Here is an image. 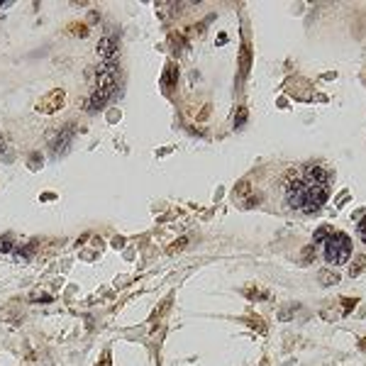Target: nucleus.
<instances>
[{
    "label": "nucleus",
    "instance_id": "15",
    "mask_svg": "<svg viewBox=\"0 0 366 366\" xmlns=\"http://www.w3.org/2000/svg\"><path fill=\"white\" fill-rule=\"evenodd\" d=\"M12 249V239L10 237H2L0 239V252H10Z\"/></svg>",
    "mask_w": 366,
    "mask_h": 366
},
{
    "label": "nucleus",
    "instance_id": "19",
    "mask_svg": "<svg viewBox=\"0 0 366 366\" xmlns=\"http://www.w3.org/2000/svg\"><path fill=\"white\" fill-rule=\"evenodd\" d=\"M330 232V227H322V229H317V234H315V242H322V237Z\"/></svg>",
    "mask_w": 366,
    "mask_h": 366
},
{
    "label": "nucleus",
    "instance_id": "12",
    "mask_svg": "<svg viewBox=\"0 0 366 366\" xmlns=\"http://www.w3.org/2000/svg\"><path fill=\"white\" fill-rule=\"evenodd\" d=\"M364 266H366V256H357V259H354V264L349 266V274H352V276H359Z\"/></svg>",
    "mask_w": 366,
    "mask_h": 366
},
{
    "label": "nucleus",
    "instance_id": "7",
    "mask_svg": "<svg viewBox=\"0 0 366 366\" xmlns=\"http://www.w3.org/2000/svg\"><path fill=\"white\" fill-rule=\"evenodd\" d=\"M176 81H178V66H176V64H166L164 76H161V88H164V93H171V88L176 85Z\"/></svg>",
    "mask_w": 366,
    "mask_h": 366
},
{
    "label": "nucleus",
    "instance_id": "1",
    "mask_svg": "<svg viewBox=\"0 0 366 366\" xmlns=\"http://www.w3.org/2000/svg\"><path fill=\"white\" fill-rule=\"evenodd\" d=\"M330 181H332V173L320 164H308L303 169L288 171L283 181L288 205L308 215L320 210L330 196Z\"/></svg>",
    "mask_w": 366,
    "mask_h": 366
},
{
    "label": "nucleus",
    "instance_id": "13",
    "mask_svg": "<svg viewBox=\"0 0 366 366\" xmlns=\"http://www.w3.org/2000/svg\"><path fill=\"white\" fill-rule=\"evenodd\" d=\"M244 295H247L249 300H264V298H266V293H261L259 288H252V286L244 288Z\"/></svg>",
    "mask_w": 366,
    "mask_h": 366
},
{
    "label": "nucleus",
    "instance_id": "3",
    "mask_svg": "<svg viewBox=\"0 0 366 366\" xmlns=\"http://www.w3.org/2000/svg\"><path fill=\"white\" fill-rule=\"evenodd\" d=\"M352 254V239L344 232H330V239L325 244V259L330 264H344Z\"/></svg>",
    "mask_w": 366,
    "mask_h": 366
},
{
    "label": "nucleus",
    "instance_id": "20",
    "mask_svg": "<svg viewBox=\"0 0 366 366\" xmlns=\"http://www.w3.org/2000/svg\"><path fill=\"white\" fill-rule=\"evenodd\" d=\"M110 364V352H105V354H103V362H100V366H108Z\"/></svg>",
    "mask_w": 366,
    "mask_h": 366
},
{
    "label": "nucleus",
    "instance_id": "5",
    "mask_svg": "<svg viewBox=\"0 0 366 366\" xmlns=\"http://www.w3.org/2000/svg\"><path fill=\"white\" fill-rule=\"evenodd\" d=\"M73 135H76V127L73 125H66L64 130H59L52 140H49V149H52V154H64L69 144H71Z\"/></svg>",
    "mask_w": 366,
    "mask_h": 366
},
{
    "label": "nucleus",
    "instance_id": "8",
    "mask_svg": "<svg viewBox=\"0 0 366 366\" xmlns=\"http://www.w3.org/2000/svg\"><path fill=\"white\" fill-rule=\"evenodd\" d=\"M169 308H171V295H166V298H164V303H161V305L151 312V322H154V325H156V322H161V320H164V315L169 312Z\"/></svg>",
    "mask_w": 366,
    "mask_h": 366
},
{
    "label": "nucleus",
    "instance_id": "22",
    "mask_svg": "<svg viewBox=\"0 0 366 366\" xmlns=\"http://www.w3.org/2000/svg\"><path fill=\"white\" fill-rule=\"evenodd\" d=\"M0 5H5V0H0Z\"/></svg>",
    "mask_w": 366,
    "mask_h": 366
},
{
    "label": "nucleus",
    "instance_id": "18",
    "mask_svg": "<svg viewBox=\"0 0 366 366\" xmlns=\"http://www.w3.org/2000/svg\"><path fill=\"white\" fill-rule=\"evenodd\" d=\"M244 120H247V110H244V108H239V113H237V122H234V125H242Z\"/></svg>",
    "mask_w": 366,
    "mask_h": 366
},
{
    "label": "nucleus",
    "instance_id": "9",
    "mask_svg": "<svg viewBox=\"0 0 366 366\" xmlns=\"http://www.w3.org/2000/svg\"><path fill=\"white\" fill-rule=\"evenodd\" d=\"M317 279H320L322 286H335V283H339V276H337L335 271H330V269H322V271L317 274Z\"/></svg>",
    "mask_w": 366,
    "mask_h": 366
},
{
    "label": "nucleus",
    "instance_id": "17",
    "mask_svg": "<svg viewBox=\"0 0 366 366\" xmlns=\"http://www.w3.org/2000/svg\"><path fill=\"white\" fill-rule=\"evenodd\" d=\"M357 232H359V237L366 242V215L362 220H359V227H357Z\"/></svg>",
    "mask_w": 366,
    "mask_h": 366
},
{
    "label": "nucleus",
    "instance_id": "21",
    "mask_svg": "<svg viewBox=\"0 0 366 366\" xmlns=\"http://www.w3.org/2000/svg\"><path fill=\"white\" fill-rule=\"evenodd\" d=\"M0 151H5V142L2 140H0Z\"/></svg>",
    "mask_w": 366,
    "mask_h": 366
},
{
    "label": "nucleus",
    "instance_id": "4",
    "mask_svg": "<svg viewBox=\"0 0 366 366\" xmlns=\"http://www.w3.org/2000/svg\"><path fill=\"white\" fill-rule=\"evenodd\" d=\"M64 105H66V90H64V88H54V90H49L47 95H42V98L37 100L34 110L42 113V115H54V113H59Z\"/></svg>",
    "mask_w": 366,
    "mask_h": 366
},
{
    "label": "nucleus",
    "instance_id": "10",
    "mask_svg": "<svg viewBox=\"0 0 366 366\" xmlns=\"http://www.w3.org/2000/svg\"><path fill=\"white\" fill-rule=\"evenodd\" d=\"M239 71H242V76H247V71H249V47L247 44L242 47V54H239Z\"/></svg>",
    "mask_w": 366,
    "mask_h": 366
},
{
    "label": "nucleus",
    "instance_id": "11",
    "mask_svg": "<svg viewBox=\"0 0 366 366\" xmlns=\"http://www.w3.org/2000/svg\"><path fill=\"white\" fill-rule=\"evenodd\" d=\"M244 320H247V322H249V325H252L256 332H259V335H266V325L259 320V315H247Z\"/></svg>",
    "mask_w": 366,
    "mask_h": 366
},
{
    "label": "nucleus",
    "instance_id": "6",
    "mask_svg": "<svg viewBox=\"0 0 366 366\" xmlns=\"http://www.w3.org/2000/svg\"><path fill=\"white\" fill-rule=\"evenodd\" d=\"M98 56L103 59V61H110V59H115L117 56V37H113V34H105L100 42H98Z\"/></svg>",
    "mask_w": 366,
    "mask_h": 366
},
{
    "label": "nucleus",
    "instance_id": "16",
    "mask_svg": "<svg viewBox=\"0 0 366 366\" xmlns=\"http://www.w3.org/2000/svg\"><path fill=\"white\" fill-rule=\"evenodd\" d=\"M71 32H73V34H78V37H85V34H88V27H85V25H81V27H78V25H73Z\"/></svg>",
    "mask_w": 366,
    "mask_h": 366
},
{
    "label": "nucleus",
    "instance_id": "14",
    "mask_svg": "<svg viewBox=\"0 0 366 366\" xmlns=\"http://www.w3.org/2000/svg\"><path fill=\"white\" fill-rule=\"evenodd\" d=\"M186 244H188V239H181V242H176V244H171V247H169L166 252H169V254H173V252H178V249H183Z\"/></svg>",
    "mask_w": 366,
    "mask_h": 366
},
{
    "label": "nucleus",
    "instance_id": "2",
    "mask_svg": "<svg viewBox=\"0 0 366 366\" xmlns=\"http://www.w3.org/2000/svg\"><path fill=\"white\" fill-rule=\"evenodd\" d=\"M115 90H117V64H115V59H110V61H103V66L98 69V78L93 83V93L88 98L85 110L88 113L103 110L108 105V100L115 95Z\"/></svg>",
    "mask_w": 366,
    "mask_h": 366
}]
</instances>
